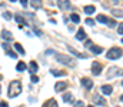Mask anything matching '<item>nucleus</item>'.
Wrapping results in <instances>:
<instances>
[{
	"label": "nucleus",
	"instance_id": "20e7f679",
	"mask_svg": "<svg viewBox=\"0 0 123 107\" xmlns=\"http://www.w3.org/2000/svg\"><path fill=\"white\" fill-rule=\"evenodd\" d=\"M106 76H107V79H112L115 76H123V70H120L119 67H110Z\"/></svg>",
	"mask_w": 123,
	"mask_h": 107
},
{
	"label": "nucleus",
	"instance_id": "5701e85b",
	"mask_svg": "<svg viewBox=\"0 0 123 107\" xmlns=\"http://www.w3.org/2000/svg\"><path fill=\"white\" fill-rule=\"evenodd\" d=\"M97 20H99L100 23H103V24H105V23L107 24V20H109V19H107L105 14H99V16H97Z\"/></svg>",
	"mask_w": 123,
	"mask_h": 107
},
{
	"label": "nucleus",
	"instance_id": "0eeeda50",
	"mask_svg": "<svg viewBox=\"0 0 123 107\" xmlns=\"http://www.w3.org/2000/svg\"><path fill=\"white\" fill-rule=\"evenodd\" d=\"M67 86H69L67 81H57V83L55 84V90H56V91H63L64 89H67Z\"/></svg>",
	"mask_w": 123,
	"mask_h": 107
},
{
	"label": "nucleus",
	"instance_id": "6e6552de",
	"mask_svg": "<svg viewBox=\"0 0 123 107\" xmlns=\"http://www.w3.org/2000/svg\"><path fill=\"white\" fill-rule=\"evenodd\" d=\"M80 81H82V84L85 86V89H86V90H90V89L93 87V81L90 80V79H87V77H85V79H82Z\"/></svg>",
	"mask_w": 123,
	"mask_h": 107
},
{
	"label": "nucleus",
	"instance_id": "393cba45",
	"mask_svg": "<svg viewBox=\"0 0 123 107\" xmlns=\"http://www.w3.org/2000/svg\"><path fill=\"white\" fill-rule=\"evenodd\" d=\"M70 19H72V22H73V23H79V22H80V17H79V14H76V13L70 14Z\"/></svg>",
	"mask_w": 123,
	"mask_h": 107
},
{
	"label": "nucleus",
	"instance_id": "2eb2a0df",
	"mask_svg": "<svg viewBox=\"0 0 123 107\" xmlns=\"http://www.w3.org/2000/svg\"><path fill=\"white\" fill-rule=\"evenodd\" d=\"M76 39H77V40H86V33H85L83 29H79V30H77Z\"/></svg>",
	"mask_w": 123,
	"mask_h": 107
},
{
	"label": "nucleus",
	"instance_id": "ea45409f",
	"mask_svg": "<svg viewBox=\"0 0 123 107\" xmlns=\"http://www.w3.org/2000/svg\"><path fill=\"white\" fill-rule=\"evenodd\" d=\"M0 91H1V86H0Z\"/></svg>",
	"mask_w": 123,
	"mask_h": 107
},
{
	"label": "nucleus",
	"instance_id": "e433bc0d",
	"mask_svg": "<svg viewBox=\"0 0 123 107\" xmlns=\"http://www.w3.org/2000/svg\"><path fill=\"white\" fill-rule=\"evenodd\" d=\"M0 107H9V104L6 101H0Z\"/></svg>",
	"mask_w": 123,
	"mask_h": 107
},
{
	"label": "nucleus",
	"instance_id": "423d86ee",
	"mask_svg": "<svg viewBox=\"0 0 123 107\" xmlns=\"http://www.w3.org/2000/svg\"><path fill=\"white\" fill-rule=\"evenodd\" d=\"M57 6L60 10H69L70 9V0H57Z\"/></svg>",
	"mask_w": 123,
	"mask_h": 107
},
{
	"label": "nucleus",
	"instance_id": "c9c22d12",
	"mask_svg": "<svg viewBox=\"0 0 123 107\" xmlns=\"http://www.w3.org/2000/svg\"><path fill=\"white\" fill-rule=\"evenodd\" d=\"M20 3H22V6H23V7H26V6H27V0H20Z\"/></svg>",
	"mask_w": 123,
	"mask_h": 107
},
{
	"label": "nucleus",
	"instance_id": "79ce46f5",
	"mask_svg": "<svg viewBox=\"0 0 123 107\" xmlns=\"http://www.w3.org/2000/svg\"><path fill=\"white\" fill-rule=\"evenodd\" d=\"M87 107H93V106H87Z\"/></svg>",
	"mask_w": 123,
	"mask_h": 107
},
{
	"label": "nucleus",
	"instance_id": "4468645a",
	"mask_svg": "<svg viewBox=\"0 0 123 107\" xmlns=\"http://www.w3.org/2000/svg\"><path fill=\"white\" fill-rule=\"evenodd\" d=\"M14 20H16L17 23H20V26L27 24V23H26V20L23 19V16H22V14H19V13H17V14H14Z\"/></svg>",
	"mask_w": 123,
	"mask_h": 107
},
{
	"label": "nucleus",
	"instance_id": "b1692460",
	"mask_svg": "<svg viewBox=\"0 0 123 107\" xmlns=\"http://www.w3.org/2000/svg\"><path fill=\"white\" fill-rule=\"evenodd\" d=\"M112 14L116 16V17H123V10H116V9H113V10H112Z\"/></svg>",
	"mask_w": 123,
	"mask_h": 107
},
{
	"label": "nucleus",
	"instance_id": "c03bdc74",
	"mask_svg": "<svg viewBox=\"0 0 123 107\" xmlns=\"http://www.w3.org/2000/svg\"><path fill=\"white\" fill-rule=\"evenodd\" d=\"M122 86H123V81H122Z\"/></svg>",
	"mask_w": 123,
	"mask_h": 107
},
{
	"label": "nucleus",
	"instance_id": "f3484780",
	"mask_svg": "<svg viewBox=\"0 0 123 107\" xmlns=\"http://www.w3.org/2000/svg\"><path fill=\"white\" fill-rule=\"evenodd\" d=\"M63 100L66 101V103H73V94H70V93H66V94H63Z\"/></svg>",
	"mask_w": 123,
	"mask_h": 107
},
{
	"label": "nucleus",
	"instance_id": "4be33fe9",
	"mask_svg": "<svg viewBox=\"0 0 123 107\" xmlns=\"http://www.w3.org/2000/svg\"><path fill=\"white\" fill-rule=\"evenodd\" d=\"M14 49H16L20 54H25V53H26V51H25V49L22 47V44H20V43H14Z\"/></svg>",
	"mask_w": 123,
	"mask_h": 107
},
{
	"label": "nucleus",
	"instance_id": "37998d69",
	"mask_svg": "<svg viewBox=\"0 0 123 107\" xmlns=\"http://www.w3.org/2000/svg\"><path fill=\"white\" fill-rule=\"evenodd\" d=\"M122 43H123V39H122Z\"/></svg>",
	"mask_w": 123,
	"mask_h": 107
},
{
	"label": "nucleus",
	"instance_id": "2f4dec72",
	"mask_svg": "<svg viewBox=\"0 0 123 107\" xmlns=\"http://www.w3.org/2000/svg\"><path fill=\"white\" fill-rule=\"evenodd\" d=\"M86 24L93 26V24H94V20H93V19H86Z\"/></svg>",
	"mask_w": 123,
	"mask_h": 107
},
{
	"label": "nucleus",
	"instance_id": "cd10ccee",
	"mask_svg": "<svg viewBox=\"0 0 123 107\" xmlns=\"http://www.w3.org/2000/svg\"><path fill=\"white\" fill-rule=\"evenodd\" d=\"M107 26H109V27H116V22L112 20V19H109V20H107Z\"/></svg>",
	"mask_w": 123,
	"mask_h": 107
},
{
	"label": "nucleus",
	"instance_id": "9d476101",
	"mask_svg": "<svg viewBox=\"0 0 123 107\" xmlns=\"http://www.w3.org/2000/svg\"><path fill=\"white\" fill-rule=\"evenodd\" d=\"M93 101H96V104H99V106H105V104L107 103L103 97H100V96H97V94L93 96Z\"/></svg>",
	"mask_w": 123,
	"mask_h": 107
},
{
	"label": "nucleus",
	"instance_id": "a211bd4d",
	"mask_svg": "<svg viewBox=\"0 0 123 107\" xmlns=\"http://www.w3.org/2000/svg\"><path fill=\"white\" fill-rule=\"evenodd\" d=\"M16 69H17V71H25L26 69H27V66H26L25 62H19L17 66H16Z\"/></svg>",
	"mask_w": 123,
	"mask_h": 107
},
{
	"label": "nucleus",
	"instance_id": "9b49d317",
	"mask_svg": "<svg viewBox=\"0 0 123 107\" xmlns=\"http://www.w3.org/2000/svg\"><path fill=\"white\" fill-rule=\"evenodd\" d=\"M29 67H30L29 70H30V73H31V74H34L36 71L39 70V64H37V63H36L34 60H31V62H30V64H29Z\"/></svg>",
	"mask_w": 123,
	"mask_h": 107
},
{
	"label": "nucleus",
	"instance_id": "aec40b11",
	"mask_svg": "<svg viewBox=\"0 0 123 107\" xmlns=\"http://www.w3.org/2000/svg\"><path fill=\"white\" fill-rule=\"evenodd\" d=\"M69 51L70 53H73L74 56H77V57H82V59H86V54H82V53H79V51H76L74 49H72L70 46H69Z\"/></svg>",
	"mask_w": 123,
	"mask_h": 107
},
{
	"label": "nucleus",
	"instance_id": "c756f323",
	"mask_svg": "<svg viewBox=\"0 0 123 107\" xmlns=\"http://www.w3.org/2000/svg\"><path fill=\"white\" fill-rule=\"evenodd\" d=\"M117 33H119V34H123V23H120V24L117 26Z\"/></svg>",
	"mask_w": 123,
	"mask_h": 107
},
{
	"label": "nucleus",
	"instance_id": "72a5a7b5",
	"mask_svg": "<svg viewBox=\"0 0 123 107\" xmlns=\"http://www.w3.org/2000/svg\"><path fill=\"white\" fill-rule=\"evenodd\" d=\"M85 46H86V47H92V40H86Z\"/></svg>",
	"mask_w": 123,
	"mask_h": 107
},
{
	"label": "nucleus",
	"instance_id": "ddd939ff",
	"mask_svg": "<svg viewBox=\"0 0 123 107\" xmlns=\"http://www.w3.org/2000/svg\"><path fill=\"white\" fill-rule=\"evenodd\" d=\"M42 107H57V101L55 99H50V100H47Z\"/></svg>",
	"mask_w": 123,
	"mask_h": 107
},
{
	"label": "nucleus",
	"instance_id": "58836bf2",
	"mask_svg": "<svg viewBox=\"0 0 123 107\" xmlns=\"http://www.w3.org/2000/svg\"><path fill=\"white\" fill-rule=\"evenodd\" d=\"M120 101H122V103H123V94H122V96H120Z\"/></svg>",
	"mask_w": 123,
	"mask_h": 107
},
{
	"label": "nucleus",
	"instance_id": "1a4fd4ad",
	"mask_svg": "<svg viewBox=\"0 0 123 107\" xmlns=\"http://www.w3.org/2000/svg\"><path fill=\"white\" fill-rule=\"evenodd\" d=\"M112 91H113V87H112V86H109V84H105V86H102V94L110 96V94H112Z\"/></svg>",
	"mask_w": 123,
	"mask_h": 107
},
{
	"label": "nucleus",
	"instance_id": "4c0bfd02",
	"mask_svg": "<svg viewBox=\"0 0 123 107\" xmlns=\"http://www.w3.org/2000/svg\"><path fill=\"white\" fill-rule=\"evenodd\" d=\"M34 32H36V33H37V36H42V32H40V30H39V29H36V27H34Z\"/></svg>",
	"mask_w": 123,
	"mask_h": 107
},
{
	"label": "nucleus",
	"instance_id": "bb28decb",
	"mask_svg": "<svg viewBox=\"0 0 123 107\" xmlns=\"http://www.w3.org/2000/svg\"><path fill=\"white\" fill-rule=\"evenodd\" d=\"M6 53H7V56H9V57H12V59H16V57H17V54H16L13 50H7Z\"/></svg>",
	"mask_w": 123,
	"mask_h": 107
},
{
	"label": "nucleus",
	"instance_id": "dca6fc26",
	"mask_svg": "<svg viewBox=\"0 0 123 107\" xmlns=\"http://www.w3.org/2000/svg\"><path fill=\"white\" fill-rule=\"evenodd\" d=\"M83 11L86 14H93V11H96V7L94 6H85L83 7Z\"/></svg>",
	"mask_w": 123,
	"mask_h": 107
},
{
	"label": "nucleus",
	"instance_id": "412c9836",
	"mask_svg": "<svg viewBox=\"0 0 123 107\" xmlns=\"http://www.w3.org/2000/svg\"><path fill=\"white\" fill-rule=\"evenodd\" d=\"M30 3H31V6H33L34 9H40V7H42V4H43V3H42V0H31Z\"/></svg>",
	"mask_w": 123,
	"mask_h": 107
},
{
	"label": "nucleus",
	"instance_id": "f8f14e48",
	"mask_svg": "<svg viewBox=\"0 0 123 107\" xmlns=\"http://www.w3.org/2000/svg\"><path fill=\"white\" fill-rule=\"evenodd\" d=\"M1 37H3L4 40H7V41L13 40V36H12V33H10L9 30H1Z\"/></svg>",
	"mask_w": 123,
	"mask_h": 107
},
{
	"label": "nucleus",
	"instance_id": "7ed1b4c3",
	"mask_svg": "<svg viewBox=\"0 0 123 107\" xmlns=\"http://www.w3.org/2000/svg\"><path fill=\"white\" fill-rule=\"evenodd\" d=\"M56 60L60 62V63H63V64H66V66H69V67H74V66H76V62H74L72 57L64 56V54H57V56H56Z\"/></svg>",
	"mask_w": 123,
	"mask_h": 107
},
{
	"label": "nucleus",
	"instance_id": "f03ea898",
	"mask_svg": "<svg viewBox=\"0 0 123 107\" xmlns=\"http://www.w3.org/2000/svg\"><path fill=\"white\" fill-rule=\"evenodd\" d=\"M122 54H123L122 49H119V47H112V49L106 53V57L110 59V60H116V59H120Z\"/></svg>",
	"mask_w": 123,
	"mask_h": 107
},
{
	"label": "nucleus",
	"instance_id": "f257e3e1",
	"mask_svg": "<svg viewBox=\"0 0 123 107\" xmlns=\"http://www.w3.org/2000/svg\"><path fill=\"white\" fill-rule=\"evenodd\" d=\"M22 93V83L19 80H13L9 86V97H17Z\"/></svg>",
	"mask_w": 123,
	"mask_h": 107
},
{
	"label": "nucleus",
	"instance_id": "6ab92c4d",
	"mask_svg": "<svg viewBox=\"0 0 123 107\" xmlns=\"http://www.w3.org/2000/svg\"><path fill=\"white\" fill-rule=\"evenodd\" d=\"M90 50H92V53H94V54H100V53L103 51V47H99V46H92V47H90Z\"/></svg>",
	"mask_w": 123,
	"mask_h": 107
},
{
	"label": "nucleus",
	"instance_id": "39448f33",
	"mask_svg": "<svg viewBox=\"0 0 123 107\" xmlns=\"http://www.w3.org/2000/svg\"><path fill=\"white\" fill-rule=\"evenodd\" d=\"M102 69H103V66L99 63V62H93L92 64V73L94 76H99L100 73H102Z\"/></svg>",
	"mask_w": 123,
	"mask_h": 107
},
{
	"label": "nucleus",
	"instance_id": "7c9ffc66",
	"mask_svg": "<svg viewBox=\"0 0 123 107\" xmlns=\"http://www.w3.org/2000/svg\"><path fill=\"white\" fill-rule=\"evenodd\" d=\"M3 17H4V19H7V20H9V19H12V14H10V13H9V11H4V13H3Z\"/></svg>",
	"mask_w": 123,
	"mask_h": 107
},
{
	"label": "nucleus",
	"instance_id": "a878e982",
	"mask_svg": "<svg viewBox=\"0 0 123 107\" xmlns=\"http://www.w3.org/2000/svg\"><path fill=\"white\" fill-rule=\"evenodd\" d=\"M50 73H52V74H53V76H57V77H59V76H66V71H57V70H50Z\"/></svg>",
	"mask_w": 123,
	"mask_h": 107
},
{
	"label": "nucleus",
	"instance_id": "f704fd0d",
	"mask_svg": "<svg viewBox=\"0 0 123 107\" xmlns=\"http://www.w3.org/2000/svg\"><path fill=\"white\" fill-rule=\"evenodd\" d=\"M1 46H3V49H4L6 51H7V50H10V49H9V44H7V43H3Z\"/></svg>",
	"mask_w": 123,
	"mask_h": 107
},
{
	"label": "nucleus",
	"instance_id": "473e14b6",
	"mask_svg": "<svg viewBox=\"0 0 123 107\" xmlns=\"http://www.w3.org/2000/svg\"><path fill=\"white\" fill-rule=\"evenodd\" d=\"M31 83H37V81H39V77H37V76H34V74H33V76H31Z\"/></svg>",
	"mask_w": 123,
	"mask_h": 107
},
{
	"label": "nucleus",
	"instance_id": "a19ab883",
	"mask_svg": "<svg viewBox=\"0 0 123 107\" xmlns=\"http://www.w3.org/2000/svg\"><path fill=\"white\" fill-rule=\"evenodd\" d=\"M10 1H16V0H10Z\"/></svg>",
	"mask_w": 123,
	"mask_h": 107
},
{
	"label": "nucleus",
	"instance_id": "c85d7f7f",
	"mask_svg": "<svg viewBox=\"0 0 123 107\" xmlns=\"http://www.w3.org/2000/svg\"><path fill=\"white\" fill-rule=\"evenodd\" d=\"M74 107H85V103L80 100V101H74Z\"/></svg>",
	"mask_w": 123,
	"mask_h": 107
}]
</instances>
